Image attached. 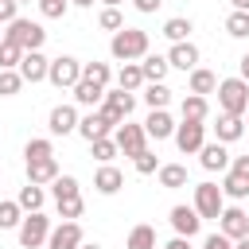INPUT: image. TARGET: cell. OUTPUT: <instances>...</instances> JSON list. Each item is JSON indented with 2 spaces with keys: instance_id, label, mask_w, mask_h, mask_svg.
I'll return each mask as SVG.
<instances>
[{
  "instance_id": "1",
  "label": "cell",
  "mask_w": 249,
  "mask_h": 249,
  "mask_svg": "<svg viewBox=\"0 0 249 249\" xmlns=\"http://www.w3.org/2000/svg\"><path fill=\"white\" fill-rule=\"evenodd\" d=\"M109 54H113L117 62H136V58H144V54H148V31H140V27H121V31L109 39Z\"/></svg>"
},
{
  "instance_id": "2",
  "label": "cell",
  "mask_w": 249,
  "mask_h": 249,
  "mask_svg": "<svg viewBox=\"0 0 249 249\" xmlns=\"http://www.w3.org/2000/svg\"><path fill=\"white\" fill-rule=\"evenodd\" d=\"M218 105H222V113H230V117H245V113H249V82H245V78H226V82H218Z\"/></svg>"
},
{
  "instance_id": "3",
  "label": "cell",
  "mask_w": 249,
  "mask_h": 249,
  "mask_svg": "<svg viewBox=\"0 0 249 249\" xmlns=\"http://www.w3.org/2000/svg\"><path fill=\"white\" fill-rule=\"evenodd\" d=\"M4 39H12L16 47H23V51H39L43 43H47V31H43V23H35V19H12L8 27H4Z\"/></svg>"
},
{
  "instance_id": "4",
  "label": "cell",
  "mask_w": 249,
  "mask_h": 249,
  "mask_svg": "<svg viewBox=\"0 0 249 249\" xmlns=\"http://www.w3.org/2000/svg\"><path fill=\"white\" fill-rule=\"evenodd\" d=\"M132 109H136V97L124 93V89H105V101L97 105V113H101L113 128H121V124L132 117Z\"/></svg>"
},
{
  "instance_id": "5",
  "label": "cell",
  "mask_w": 249,
  "mask_h": 249,
  "mask_svg": "<svg viewBox=\"0 0 249 249\" xmlns=\"http://www.w3.org/2000/svg\"><path fill=\"white\" fill-rule=\"evenodd\" d=\"M51 218L43 214V210H35V214H23V222H19V245L23 249H39V245H47V237H51Z\"/></svg>"
},
{
  "instance_id": "6",
  "label": "cell",
  "mask_w": 249,
  "mask_h": 249,
  "mask_svg": "<svg viewBox=\"0 0 249 249\" xmlns=\"http://www.w3.org/2000/svg\"><path fill=\"white\" fill-rule=\"evenodd\" d=\"M195 210H198V218L206 222H218L222 218V210H226V195H222V187L218 183H198L195 187Z\"/></svg>"
},
{
  "instance_id": "7",
  "label": "cell",
  "mask_w": 249,
  "mask_h": 249,
  "mask_svg": "<svg viewBox=\"0 0 249 249\" xmlns=\"http://www.w3.org/2000/svg\"><path fill=\"white\" fill-rule=\"evenodd\" d=\"M47 82L58 86V89H74V86L82 82V62H78L74 54H58V58H51Z\"/></svg>"
},
{
  "instance_id": "8",
  "label": "cell",
  "mask_w": 249,
  "mask_h": 249,
  "mask_svg": "<svg viewBox=\"0 0 249 249\" xmlns=\"http://www.w3.org/2000/svg\"><path fill=\"white\" fill-rule=\"evenodd\" d=\"M113 140H117V148H121L128 160H136L140 152H148V132H144V124H132V121H124V124L113 132Z\"/></svg>"
},
{
  "instance_id": "9",
  "label": "cell",
  "mask_w": 249,
  "mask_h": 249,
  "mask_svg": "<svg viewBox=\"0 0 249 249\" xmlns=\"http://www.w3.org/2000/svg\"><path fill=\"white\" fill-rule=\"evenodd\" d=\"M175 144H179L183 156L202 152V144H206V124H202V121H183V124H175Z\"/></svg>"
},
{
  "instance_id": "10",
  "label": "cell",
  "mask_w": 249,
  "mask_h": 249,
  "mask_svg": "<svg viewBox=\"0 0 249 249\" xmlns=\"http://www.w3.org/2000/svg\"><path fill=\"white\" fill-rule=\"evenodd\" d=\"M218 233H226L230 241L249 237V214H245L241 206H226V210H222V218H218Z\"/></svg>"
},
{
  "instance_id": "11",
  "label": "cell",
  "mask_w": 249,
  "mask_h": 249,
  "mask_svg": "<svg viewBox=\"0 0 249 249\" xmlns=\"http://www.w3.org/2000/svg\"><path fill=\"white\" fill-rule=\"evenodd\" d=\"M86 245V233L78 222H58L47 237V249H82Z\"/></svg>"
},
{
  "instance_id": "12",
  "label": "cell",
  "mask_w": 249,
  "mask_h": 249,
  "mask_svg": "<svg viewBox=\"0 0 249 249\" xmlns=\"http://www.w3.org/2000/svg\"><path fill=\"white\" fill-rule=\"evenodd\" d=\"M78 109L74 105H54L51 109V117H47V128H51V136H66V132H78Z\"/></svg>"
},
{
  "instance_id": "13",
  "label": "cell",
  "mask_w": 249,
  "mask_h": 249,
  "mask_svg": "<svg viewBox=\"0 0 249 249\" xmlns=\"http://www.w3.org/2000/svg\"><path fill=\"white\" fill-rule=\"evenodd\" d=\"M171 230L179 233V237H195L198 230H202V218H198V210L195 206H171Z\"/></svg>"
},
{
  "instance_id": "14",
  "label": "cell",
  "mask_w": 249,
  "mask_h": 249,
  "mask_svg": "<svg viewBox=\"0 0 249 249\" xmlns=\"http://www.w3.org/2000/svg\"><path fill=\"white\" fill-rule=\"evenodd\" d=\"M47 70H51V58L43 54V51H27L23 54V62H19V78L23 82H47Z\"/></svg>"
},
{
  "instance_id": "15",
  "label": "cell",
  "mask_w": 249,
  "mask_h": 249,
  "mask_svg": "<svg viewBox=\"0 0 249 249\" xmlns=\"http://www.w3.org/2000/svg\"><path fill=\"white\" fill-rule=\"evenodd\" d=\"M109 132H117V128H113L97 109H93V113H86V117L78 121V136H82V140H89V144H93V140H105Z\"/></svg>"
},
{
  "instance_id": "16",
  "label": "cell",
  "mask_w": 249,
  "mask_h": 249,
  "mask_svg": "<svg viewBox=\"0 0 249 249\" xmlns=\"http://www.w3.org/2000/svg\"><path fill=\"white\" fill-rule=\"evenodd\" d=\"M167 62L175 66V70H198V47L187 39V43H171V51H167Z\"/></svg>"
},
{
  "instance_id": "17",
  "label": "cell",
  "mask_w": 249,
  "mask_h": 249,
  "mask_svg": "<svg viewBox=\"0 0 249 249\" xmlns=\"http://www.w3.org/2000/svg\"><path fill=\"white\" fill-rule=\"evenodd\" d=\"M144 132H148V140H167V136H175L171 113H167V109H152L148 121H144Z\"/></svg>"
},
{
  "instance_id": "18",
  "label": "cell",
  "mask_w": 249,
  "mask_h": 249,
  "mask_svg": "<svg viewBox=\"0 0 249 249\" xmlns=\"http://www.w3.org/2000/svg\"><path fill=\"white\" fill-rule=\"evenodd\" d=\"M198 163H202L206 171H230V152H226V144H222V140H214V144H202V152H198Z\"/></svg>"
},
{
  "instance_id": "19",
  "label": "cell",
  "mask_w": 249,
  "mask_h": 249,
  "mask_svg": "<svg viewBox=\"0 0 249 249\" xmlns=\"http://www.w3.org/2000/svg\"><path fill=\"white\" fill-rule=\"evenodd\" d=\"M93 187H97V195H117V191L124 187V175H121V167H113V163H101V167H97V175H93Z\"/></svg>"
},
{
  "instance_id": "20",
  "label": "cell",
  "mask_w": 249,
  "mask_h": 249,
  "mask_svg": "<svg viewBox=\"0 0 249 249\" xmlns=\"http://www.w3.org/2000/svg\"><path fill=\"white\" fill-rule=\"evenodd\" d=\"M148 82H144V70H140V62H124L121 70H117V89H124V93H136V89H144Z\"/></svg>"
},
{
  "instance_id": "21",
  "label": "cell",
  "mask_w": 249,
  "mask_h": 249,
  "mask_svg": "<svg viewBox=\"0 0 249 249\" xmlns=\"http://www.w3.org/2000/svg\"><path fill=\"white\" fill-rule=\"evenodd\" d=\"M214 136H218L222 144H233V140H241V136H245V121H241V117L222 113V117H218V124H214Z\"/></svg>"
},
{
  "instance_id": "22",
  "label": "cell",
  "mask_w": 249,
  "mask_h": 249,
  "mask_svg": "<svg viewBox=\"0 0 249 249\" xmlns=\"http://www.w3.org/2000/svg\"><path fill=\"white\" fill-rule=\"evenodd\" d=\"M58 179V160L51 156V160H35V163H27V183H35V187H43V183H54Z\"/></svg>"
},
{
  "instance_id": "23",
  "label": "cell",
  "mask_w": 249,
  "mask_h": 249,
  "mask_svg": "<svg viewBox=\"0 0 249 249\" xmlns=\"http://www.w3.org/2000/svg\"><path fill=\"white\" fill-rule=\"evenodd\" d=\"M140 70H144V82H163L167 70H171V62H167V54H144Z\"/></svg>"
},
{
  "instance_id": "24",
  "label": "cell",
  "mask_w": 249,
  "mask_h": 249,
  "mask_svg": "<svg viewBox=\"0 0 249 249\" xmlns=\"http://www.w3.org/2000/svg\"><path fill=\"white\" fill-rule=\"evenodd\" d=\"M101 101H105V89H101V86H93V82H86V78H82V82L74 86V105H86V109H97Z\"/></svg>"
},
{
  "instance_id": "25",
  "label": "cell",
  "mask_w": 249,
  "mask_h": 249,
  "mask_svg": "<svg viewBox=\"0 0 249 249\" xmlns=\"http://www.w3.org/2000/svg\"><path fill=\"white\" fill-rule=\"evenodd\" d=\"M222 195L233 198V202L249 198V175H241V171H226V179H222Z\"/></svg>"
},
{
  "instance_id": "26",
  "label": "cell",
  "mask_w": 249,
  "mask_h": 249,
  "mask_svg": "<svg viewBox=\"0 0 249 249\" xmlns=\"http://www.w3.org/2000/svg\"><path fill=\"white\" fill-rule=\"evenodd\" d=\"M179 113H183V121H206L210 117V101L198 97V93H187L183 105H179Z\"/></svg>"
},
{
  "instance_id": "27",
  "label": "cell",
  "mask_w": 249,
  "mask_h": 249,
  "mask_svg": "<svg viewBox=\"0 0 249 249\" xmlns=\"http://www.w3.org/2000/svg\"><path fill=\"white\" fill-rule=\"evenodd\" d=\"M160 187H167V191H179V187H187V167L183 163H160Z\"/></svg>"
},
{
  "instance_id": "28",
  "label": "cell",
  "mask_w": 249,
  "mask_h": 249,
  "mask_svg": "<svg viewBox=\"0 0 249 249\" xmlns=\"http://www.w3.org/2000/svg\"><path fill=\"white\" fill-rule=\"evenodd\" d=\"M191 31H195V23H191L187 16H171V19L163 23V39H171V43H187Z\"/></svg>"
},
{
  "instance_id": "29",
  "label": "cell",
  "mask_w": 249,
  "mask_h": 249,
  "mask_svg": "<svg viewBox=\"0 0 249 249\" xmlns=\"http://www.w3.org/2000/svg\"><path fill=\"white\" fill-rule=\"evenodd\" d=\"M191 93H198V97H206V93H214L218 89V78H214V70H206V66H198V70H191Z\"/></svg>"
},
{
  "instance_id": "30",
  "label": "cell",
  "mask_w": 249,
  "mask_h": 249,
  "mask_svg": "<svg viewBox=\"0 0 249 249\" xmlns=\"http://www.w3.org/2000/svg\"><path fill=\"white\" fill-rule=\"evenodd\" d=\"M124 249H156V230H152L148 222L132 226V230H128V241H124Z\"/></svg>"
},
{
  "instance_id": "31",
  "label": "cell",
  "mask_w": 249,
  "mask_h": 249,
  "mask_svg": "<svg viewBox=\"0 0 249 249\" xmlns=\"http://www.w3.org/2000/svg\"><path fill=\"white\" fill-rule=\"evenodd\" d=\"M16 202L27 210V214H35V210H43V202H47V195H43V187H35V183H27V187H19V195H16Z\"/></svg>"
},
{
  "instance_id": "32",
  "label": "cell",
  "mask_w": 249,
  "mask_h": 249,
  "mask_svg": "<svg viewBox=\"0 0 249 249\" xmlns=\"http://www.w3.org/2000/svg\"><path fill=\"white\" fill-rule=\"evenodd\" d=\"M82 78L93 82V86H101V89H109L113 70H109V62H82Z\"/></svg>"
},
{
  "instance_id": "33",
  "label": "cell",
  "mask_w": 249,
  "mask_h": 249,
  "mask_svg": "<svg viewBox=\"0 0 249 249\" xmlns=\"http://www.w3.org/2000/svg\"><path fill=\"white\" fill-rule=\"evenodd\" d=\"M19 222H23V206L16 198H4L0 202V230H19Z\"/></svg>"
},
{
  "instance_id": "34",
  "label": "cell",
  "mask_w": 249,
  "mask_h": 249,
  "mask_svg": "<svg viewBox=\"0 0 249 249\" xmlns=\"http://www.w3.org/2000/svg\"><path fill=\"white\" fill-rule=\"evenodd\" d=\"M144 101H148V109H167L171 89H167L163 82H148V86H144Z\"/></svg>"
},
{
  "instance_id": "35",
  "label": "cell",
  "mask_w": 249,
  "mask_h": 249,
  "mask_svg": "<svg viewBox=\"0 0 249 249\" xmlns=\"http://www.w3.org/2000/svg\"><path fill=\"white\" fill-rule=\"evenodd\" d=\"M23 47H16L12 39H4L0 43V70H19V62H23Z\"/></svg>"
},
{
  "instance_id": "36",
  "label": "cell",
  "mask_w": 249,
  "mask_h": 249,
  "mask_svg": "<svg viewBox=\"0 0 249 249\" xmlns=\"http://www.w3.org/2000/svg\"><path fill=\"white\" fill-rule=\"evenodd\" d=\"M23 156H27V163H35V160H51V156H54V144H51L47 136H35V140H27Z\"/></svg>"
},
{
  "instance_id": "37",
  "label": "cell",
  "mask_w": 249,
  "mask_h": 249,
  "mask_svg": "<svg viewBox=\"0 0 249 249\" xmlns=\"http://www.w3.org/2000/svg\"><path fill=\"white\" fill-rule=\"evenodd\" d=\"M54 206H58V218H62V222H78V218H82V210H86L82 195H74V198H58Z\"/></svg>"
},
{
  "instance_id": "38",
  "label": "cell",
  "mask_w": 249,
  "mask_h": 249,
  "mask_svg": "<svg viewBox=\"0 0 249 249\" xmlns=\"http://www.w3.org/2000/svg\"><path fill=\"white\" fill-rule=\"evenodd\" d=\"M226 35L249 39V12H230V16H226Z\"/></svg>"
},
{
  "instance_id": "39",
  "label": "cell",
  "mask_w": 249,
  "mask_h": 249,
  "mask_svg": "<svg viewBox=\"0 0 249 249\" xmlns=\"http://www.w3.org/2000/svg\"><path fill=\"white\" fill-rule=\"evenodd\" d=\"M51 195H54V202H58V198H74V195H82V191H78V179H74V175H58V179L51 183Z\"/></svg>"
},
{
  "instance_id": "40",
  "label": "cell",
  "mask_w": 249,
  "mask_h": 249,
  "mask_svg": "<svg viewBox=\"0 0 249 249\" xmlns=\"http://www.w3.org/2000/svg\"><path fill=\"white\" fill-rule=\"evenodd\" d=\"M89 148H93V160H97V163H113V156H117V152H121V148H117V140H113V136H105V140H93V144H89Z\"/></svg>"
},
{
  "instance_id": "41",
  "label": "cell",
  "mask_w": 249,
  "mask_h": 249,
  "mask_svg": "<svg viewBox=\"0 0 249 249\" xmlns=\"http://www.w3.org/2000/svg\"><path fill=\"white\" fill-rule=\"evenodd\" d=\"M19 86H23L19 70H0V97H16V93H19Z\"/></svg>"
},
{
  "instance_id": "42",
  "label": "cell",
  "mask_w": 249,
  "mask_h": 249,
  "mask_svg": "<svg viewBox=\"0 0 249 249\" xmlns=\"http://www.w3.org/2000/svg\"><path fill=\"white\" fill-rule=\"evenodd\" d=\"M66 8H70V0H39L43 19H62V16H66Z\"/></svg>"
},
{
  "instance_id": "43",
  "label": "cell",
  "mask_w": 249,
  "mask_h": 249,
  "mask_svg": "<svg viewBox=\"0 0 249 249\" xmlns=\"http://www.w3.org/2000/svg\"><path fill=\"white\" fill-rule=\"evenodd\" d=\"M97 23H101L105 31H113V35H117V31L124 27V19H121V12H117V8H101V16H97Z\"/></svg>"
},
{
  "instance_id": "44",
  "label": "cell",
  "mask_w": 249,
  "mask_h": 249,
  "mask_svg": "<svg viewBox=\"0 0 249 249\" xmlns=\"http://www.w3.org/2000/svg\"><path fill=\"white\" fill-rule=\"evenodd\" d=\"M132 163H136V175H152V171H160V160H156V152H140Z\"/></svg>"
},
{
  "instance_id": "45",
  "label": "cell",
  "mask_w": 249,
  "mask_h": 249,
  "mask_svg": "<svg viewBox=\"0 0 249 249\" xmlns=\"http://www.w3.org/2000/svg\"><path fill=\"white\" fill-rule=\"evenodd\" d=\"M12 19H19V4L16 0H0V23L8 27Z\"/></svg>"
},
{
  "instance_id": "46",
  "label": "cell",
  "mask_w": 249,
  "mask_h": 249,
  "mask_svg": "<svg viewBox=\"0 0 249 249\" xmlns=\"http://www.w3.org/2000/svg\"><path fill=\"white\" fill-rule=\"evenodd\" d=\"M202 249H233V241H230L226 233H210V237L202 241Z\"/></svg>"
},
{
  "instance_id": "47",
  "label": "cell",
  "mask_w": 249,
  "mask_h": 249,
  "mask_svg": "<svg viewBox=\"0 0 249 249\" xmlns=\"http://www.w3.org/2000/svg\"><path fill=\"white\" fill-rule=\"evenodd\" d=\"M132 4H136V12H144V16H152V12H156V8L163 4V0H132Z\"/></svg>"
},
{
  "instance_id": "48",
  "label": "cell",
  "mask_w": 249,
  "mask_h": 249,
  "mask_svg": "<svg viewBox=\"0 0 249 249\" xmlns=\"http://www.w3.org/2000/svg\"><path fill=\"white\" fill-rule=\"evenodd\" d=\"M237 70H241V74H237V78H245V82H249V51H245V54H241V58H237Z\"/></svg>"
},
{
  "instance_id": "49",
  "label": "cell",
  "mask_w": 249,
  "mask_h": 249,
  "mask_svg": "<svg viewBox=\"0 0 249 249\" xmlns=\"http://www.w3.org/2000/svg\"><path fill=\"white\" fill-rule=\"evenodd\" d=\"M160 249H191V241H187V237H171V241L160 245Z\"/></svg>"
},
{
  "instance_id": "50",
  "label": "cell",
  "mask_w": 249,
  "mask_h": 249,
  "mask_svg": "<svg viewBox=\"0 0 249 249\" xmlns=\"http://www.w3.org/2000/svg\"><path fill=\"white\" fill-rule=\"evenodd\" d=\"M233 4V12H249V0H230Z\"/></svg>"
},
{
  "instance_id": "51",
  "label": "cell",
  "mask_w": 249,
  "mask_h": 249,
  "mask_svg": "<svg viewBox=\"0 0 249 249\" xmlns=\"http://www.w3.org/2000/svg\"><path fill=\"white\" fill-rule=\"evenodd\" d=\"M74 8H93V0H70Z\"/></svg>"
},
{
  "instance_id": "52",
  "label": "cell",
  "mask_w": 249,
  "mask_h": 249,
  "mask_svg": "<svg viewBox=\"0 0 249 249\" xmlns=\"http://www.w3.org/2000/svg\"><path fill=\"white\" fill-rule=\"evenodd\" d=\"M233 249H249V237H241V241H233Z\"/></svg>"
},
{
  "instance_id": "53",
  "label": "cell",
  "mask_w": 249,
  "mask_h": 249,
  "mask_svg": "<svg viewBox=\"0 0 249 249\" xmlns=\"http://www.w3.org/2000/svg\"><path fill=\"white\" fill-rule=\"evenodd\" d=\"M101 4H105V8H117V4H121V0H101Z\"/></svg>"
},
{
  "instance_id": "54",
  "label": "cell",
  "mask_w": 249,
  "mask_h": 249,
  "mask_svg": "<svg viewBox=\"0 0 249 249\" xmlns=\"http://www.w3.org/2000/svg\"><path fill=\"white\" fill-rule=\"evenodd\" d=\"M82 249H101V245H97V241H86V245H82Z\"/></svg>"
},
{
  "instance_id": "55",
  "label": "cell",
  "mask_w": 249,
  "mask_h": 249,
  "mask_svg": "<svg viewBox=\"0 0 249 249\" xmlns=\"http://www.w3.org/2000/svg\"><path fill=\"white\" fill-rule=\"evenodd\" d=\"M0 43H4V23H0Z\"/></svg>"
},
{
  "instance_id": "56",
  "label": "cell",
  "mask_w": 249,
  "mask_h": 249,
  "mask_svg": "<svg viewBox=\"0 0 249 249\" xmlns=\"http://www.w3.org/2000/svg\"><path fill=\"white\" fill-rule=\"evenodd\" d=\"M16 4H31V0H16Z\"/></svg>"
},
{
  "instance_id": "57",
  "label": "cell",
  "mask_w": 249,
  "mask_h": 249,
  "mask_svg": "<svg viewBox=\"0 0 249 249\" xmlns=\"http://www.w3.org/2000/svg\"><path fill=\"white\" fill-rule=\"evenodd\" d=\"M245 117H249V113H245Z\"/></svg>"
}]
</instances>
